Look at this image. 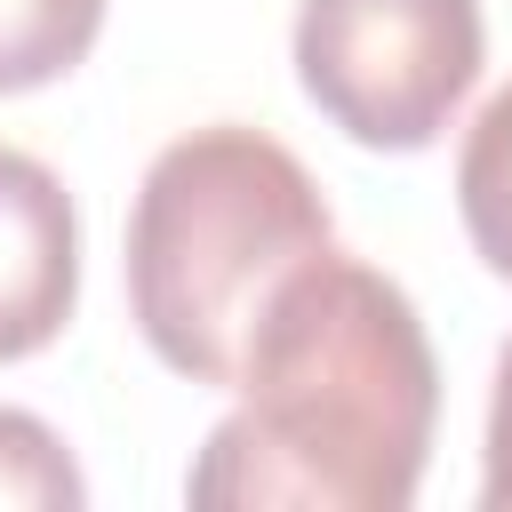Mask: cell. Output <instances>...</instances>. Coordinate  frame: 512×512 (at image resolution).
Returning <instances> with one entry per match:
<instances>
[{
  "mask_svg": "<svg viewBox=\"0 0 512 512\" xmlns=\"http://www.w3.org/2000/svg\"><path fill=\"white\" fill-rule=\"evenodd\" d=\"M184 496L200 512H400L432 456L440 368L416 304L336 240L256 312Z\"/></svg>",
  "mask_w": 512,
  "mask_h": 512,
  "instance_id": "1",
  "label": "cell"
},
{
  "mask_svg": "<svg viewBox=\"0 0 512 512\" xmlns=\"http://www.w3.org/2000/svg\"><path fill=\"white\" fill-rule=\"evenodd\" d=\"M328 240L336 216L288 144L240 120L192 128L144 168L128 216V312L176 376L232 392L264 296Z\"/></svg>",
  "mask_w": 512,
  "mask_h": 512,
  "instance_id": "2",
  "label": "cell"
},
{
  "mask_svg": "<svg viewBox=\"0 0 512 512\" xmlns=\"http://www.w3.org/2000/svg\"><path fill=\"white\" fill-rule=\"evenodd\" d=\"M480 0H304L296 80L368 152H424L480 80Z\"/></svg>",
  "mask_w": 512,
  "mask_h": 512,
  "instance_id": "3",
  "label": "cell"
},
{
  "mask_svg": "<svg viewBox=\"0 0 512 512\" xmlns=\"http://www.w3.org/2000/svg\"><path fill=\"white\" fill-rule=\"evenodd\" d=\"M80 296V216L48 160L0 144V360L64 336Z\"/></svg>",
  "mask_w": 512,
  "mask_h": 512,
  "instance_id": "4",
  "label": "cell"
},
{
  "mask_svg": "<svg viewBox=\"0 0 512 512\" xmlns=\"http://www.w3.org/2000/svg\"><path fill=\"white\" fill-rule=\"evenodd\" d=\"M456 208L496 280H512V88H496L456 160Z\"/></svg>",
  "mask_w": 512,
  "mask_h": 512,
  "instance_id": "5",
  "label": "cell"
},
{
  "mask_svg": "<svg viewBox=\"0 0 512 512\" xmlns=\"http://www.w3.org/2000/svg\"><path fill=\"white\" fill-rule=\"evenodd\" d=\"M104 32V0H0V96L64 80Z\"/></svg>",
  "mask_w": 512,
  "mask_h": 512,
  "instance_id": "6",
  "label": "cell"
},
{
  "mask_svg": "<svg viewBox=\"0 0 512 512\" xmlns=\"http://www.w3.org/2000/svg\"><path fill=\"white\" fill-rule=\"evenodd\" d=\"M80 504H88V480L64 456V440L40 416L0 408V512H80Z\"/></svg>",
  "mask_w": 512,
  "mask_h": 512,
  "instance_id": "7",
  "label": "cell"
},
{
  "mask_svg": "<svg viewBox=\"0 0 512 512\" xmlns=\"http://www.w3.org/2000/svg\"><path fill=\"white\" fill-rule=\"evenodd\" d=\"M488 512H512V344L496 360V400H488V480H480Z\"/></svg>",
  "mask_w": 512,
  "mask_h": 512,
  "instance_id": "8",
  "label": "cell"
}]
</instances>
